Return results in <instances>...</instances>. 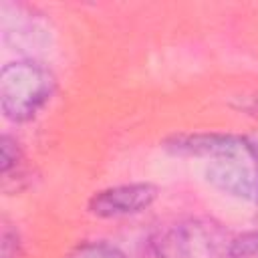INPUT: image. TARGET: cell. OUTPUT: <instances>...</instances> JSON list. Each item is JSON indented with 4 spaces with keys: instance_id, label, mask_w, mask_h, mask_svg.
<instances>
[{
    "instance_id": "1",
    "label": "cell",
    "mask_w": 258,
    "mask_h": 258,
    "mask_svg": "<svg viewBox=\"0 0 258 258\" xmlns=\"http://www.w3.org/2000/svg\"><path fill=\"white\" fill-rule=\"evenodd\" d=\"M54 93L56 77L52 69L34 56L8 60L0 69V111L10 123L34 121L48 107Z\"/></svg>"
},
{
    "instance_id": "2",
    "label": "cell",
    "mask_w": 258,
    "mask_h": 258,
    "mask_svg": "<svg viewBox=\"0 0 258 258\" xmlns=\"http://www.w3.org/2000/svg\"><path fill=\"white\" fill-rule=\"evenodd\" d=\"M234 234L216 218L181 216L155 230V258H232Z\"/></svg>"
},
{
    "instance_id": "3",
    "label": "cell",
    "mask_w": 258,
    "mask_h": 258,
    "mask_svg": "<svg viewBox=\"0 0 258 258\" xmlns=\"http://www.w3.org/2000/svg\"><path fill=\"white\" fill-rule=\"evenodd\" d=\"M163 149L177 157H198L210 161L240 153L258 155V135L234 133V131L173 133L163 141Z\"/></svg>"
},
{
    "instance_id": "4",
    "label": "cell",
    "mask_w": 258,
    "mask_h": 258,
    "mask_svg": "<svg viewBox=\"0 0 258 258\" xmlns=\"http://www.w3.org/2000/svg\"><path fill=\"white\" fill-rule=\"evenodd\" d=\"M206 181L224 196L258 206V155L240 153L208 161Z\"/></svg>"
},
{
    "instance_id": "5",
    "label": "cell",
    "mask_w": 258,
    "mask_h": 258,
    "mask_svg": "<svg viewBox=\"0 0 258 258\" xmlns=\"http://www.w3.org/2000/svg\"><path fill=\"white\" fill-rule=\"evenodd\" d=\"M159 196V187L151 181H129L103 187L87 202V212L101 220L131 218L147 212Z\"/></svg>"
},
{
    "instance_id": "6",
    "label": "cell",
    "mask_w": 258,
    "mask_h": 258,
    "mask_svg": "<svg viewBox=\"0 0 258 258\" xmlns=\"http://www.w3.org/2000/svg\"><path fill=\"white\" fill-rule=\"evenodd\" d=\"M67 258H127V254L107 240H85L73 246Z\"/></svg>"
},
{
    "instance_id": "7",
    "label": "cell",
    "mask_w": 258,
    "mask_h": 258,
    "mask_svg": "<svg viewBox=\"0 0 258 258\" xmlns=\"http://www.w3.org/2000/svg\"><path fill=\"white\" fill-rule=\"evenodd\" d=\"M0 171H2V177L8 179L12 171H16L22 163V147H20V141L10 135V133H2L0 137Z\"/></svg>"
},
{
    "instance_id": "8",
    "label": "cell",
    "mask_w": 258,
    "mask_h": 258,
    "mask_svg": "<svg viewBox=\"0 0 258 258\" xmlns=\"http://www.w3.org/2000/svg\"><path fill=\"white\" fill-rule=\"evenodd\" d=\"M232 258H258V230L234 236Z\"/></svg>"
},
{
    "instance_id": "9",
    "label": "cell",
    "mask_w": 258,
    "mask_h": 258,
    "mask_svg": "<svg viewBox=\"0 0 258 258\" xmlns=\"http://www.w3.org/2000/svg\"><path fill=\"white\" fill-rule=\"evenodd\" d=\"M20 252H22V242L18 230L12 228L10 224H4L0 234V258H20Z\"/></svg>"
},
{
    "instance_id": "10",
    "label": "cell",
    "mask_w": 258,
    "mask_h": 258,
    "mask_svg": "<svg viewBox=\"0 0 258 258\" xmlns=\"http://www.w3.org/2000/svg\"><path fill=\"white\" fill-rule=\"evenodd\" d=\"M230 107L234 111H238L240 115H246L254 121H258V93H244V95H236L230 101Z\"/></svg>"
}]
</instances>
